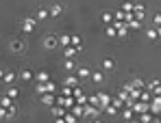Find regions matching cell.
<instances>
[{
	"mask_svg": "<svg viewBox=\"0 0 161 123\" xmlns=\"http://www.w3.org/2000/svg\"><path fill=\"white\" fill-rule=\"evenodd\" d=\"M9 50H11L13 54H26V41H24V39H11Z\"/></svg>",
	"mask_w": 161,
	"mask_h": 123,
	"instance_id": "cell-1",
	"label": "cell"
},
{
	"mask_svg": "<svg viewBox=\"0 0 161 123\" xmlns=\"http://www.w3.org/2000/svg\"><path fill=\"white\" fill-rule=\"evenodd\" d=\"M57 46H59V37H54V35L44 37V48L46 50H57Z\"/></svg>",
	"mask_w": 161,
	"mask_h": 123,
	"instance_id": "cell-2",
	"label": "cell"
},
{
	"mask_svg": "<svg viewBox=\"0 0 161 123\" xmlns=\"http://www.w3.org/2000/svg\"><path fill=\"white\" fill-rule=\"evenodd\" d=\"M20 28H22L24 32H33V30H35V20H31V17H28V20H22V22H20Z\"/></svg>",
	"mask_w": 161,
	"mask_h": 123,
	"instance_id": "cell-3",
	"label": "cell"
},
{
	"mask_svg": "<svg viewBox=\"0 0 161 123\" xmlns=\"http://www.w3.org/2000/svg\"><path fill=\"white\" fill-rule=\"evenodd\" d=\"M63 11H65V7H63V4H53V7L48 9L50 17H59V15H63Z\"/></svg>",
	"mask_w": 161,
	"mask_h": 123,
	"instance_id": "cell-4",
	"label": "cell"
},
{
	"mask_svg": "<svg viewBox=\"0 0 161 123\" xmlns=\"http://www.w3.org/2000/svg\"><path fill=\"white\" fill-rule=\"evenodd\" d=\"M100 67H103V71H113V69H115V58H113V56H109V58H105Z\"/></svg>",
	"mask_w": 161,
	"mask_h": 123,
	"instance_id": "cell-5",
	"label": "cell"
},
{
	"mask_svg": "<svg viewBox=\"0 0 161 123\" xmlns=\"http://www.w3.org/2000/svg\"><path fill=\"white\" fill-rule=\"evenodd\" d=\"M76 78H79V80H87V78H92V71H89V69H87V67H79V69H76Z\"/></svg>",
	"mask_w": 161,
	"mask_h": 123,
	"instance_id": "cell-6",
	"label": "cell"
},
{
	"mask_svg": "<svg viewBox=\"0 0 161 123\" xmlns=\"http://www.w3.org/2000/svg\"><path fill=\"white\" fill-rule=\"evenodd\" d=\"M92 82H94V84L105 82V71H94V74H92Z\"/></svg>",
	"mask_w": 161,
	"mask_h": 123,
	"instance_id": "cell-7",
	"label": "cell"
},
{
	"mask_svg": "<svg viewBox=\"0 0 161 123\" xmlns=\"http://www.w3.org/2000/svg\"><path fill=\"white\" fill-rule=\"evenodd\" d=\"M48 17H50L48 9H37V13H35V20H48Z\"/></svg>",
	"mask_w": 161,
	"mask_h": 123,
	"instance_id": "cell-8",
	"label": "cell"
},
{
	"mask_svg": "<svg viewBox=\"0 0 161 123\" xmlns=\"http://www.w3.org/2000/svg\"><path fill=\"white\" fill-rule=\"evenodd\" d=\"M63 67H65L68 71H74V69H76V61H74V58H65Z\"/></svg>",
	"mask_w": 161,
	"mask_h": 123,
	"instance_id": "cell-9",
	"label": "cell"
},
{
	"mask_svg": "<svg viewBox=\"0 0 161 123\" xmlns=\"http://www.w3.org/2000/svg\"><path fill=\"white\" fill-rule=\"evenodd\" d=\"M2 80H4L7 84H11V82H15V71H7V74H2Z\"/></svg>",
	"mask_w": 161,
	"mask_h": 123,
	"instance_id": "cell-10",
	"label": "cell"
},
{
	"mask_svg": "<svg viewBox=\"0 0 161 123\" xmlns=\"http://www.w3.org/2000/svg\"><path fill=\"white\" fill-rule=\"evenodd\" d=\"M146 35L150 37V41H157V37H159V32L155 28H146Z\"/></svg>",
	"mask_w": 161,
	"mask_h": 123,
	"instance_id": "cell-11",
	"label": "cell"
},
{
	"mask_svg": "<svg viewBox=\"0 0 161 123\" xmlns=\"http://www.w3.org/2000/svg\"><path fill=\"white\" fill-rule=\"evenodd\" d=\"M20 78H22V80H33V71H31V69H24V71L20 74Z\"/></svg>",
	"mask_w": 161,
	"mask_h": 123,
	"instance_id": "cell-12",
	"label": "cell"
},
{
	"mask_svg": "<svg viewBox=\"0 0 161 123\" xmlns=\"http://www.w3.org/2000/svg\"><path fill=\"white\" fill-rule=\"evenodd\" d=\"M105 35H107V37H115V35H118V30H115L113 26H107V28H105Z\"/></svg>",
	"mask_w": 161,
	"mask_h": 123,
	"instance_id": "cell-13",
	"label": "cell"
},
{
	"mask_svg": "<svg viewBox=\"0 0 161 123\" xmlns=\"http://www.w3.org/2000/svg\"><path fill=\"white\" fill-rule=\"evenodd\" d=\"M18 95H20V91H18V89H9V91H7V97H11V99H15Z\"/></svg>",
	"mask_w": 161,
	"mask_h": 123,
	"instance_id": "cell-14",
	"label": "cell"
},
{
	"mask_svg": "<svg viewBox=\"0 0 161 123\" xmlns=\"http://www.w3.org/2000/svg\"><path fill=\"white\" fill-rule=\"evenodd\" d=\"M103 22H111V13H109V11H105V13H103Z\"/></svg>",
	"mask_w": 161,
	"mask_h": 123,
	"instance_id": "cell-15",
	"label": "cell"
},
{
	"mask_svg": "<svg viewBox=\"0 0 161 123\" xmlns=\"http://www.w3.org/2000/svg\"><path fill=\"white\" fill-rule=\"evenodd\" d=\"M37 80H42V82H46V80H48V74H46V71H42V74L37 76Z\"/></svg>",
	"mask_w": 161,
	"mask_h": 123,
	"instance_id": "cell-16",
	"label": "cell"
},
{
	"mask_svg": "<svg viewBox=\"0 0 161 123\" xmlns=\"http://www.w3.org/2000/svg\"><path fill=\"white\" fill-rule=\"evenodd\" d=\"M68 84H79V78H68Z\"/></svg>",
	"mask_w": 161,
	"mask_h": 123,
	"instance_id": "cell-17",
	"label": "cell"
},
{
	"mask_svg": "<svg viewBox=\"0 0 161 123\" xmlns=\"http://www.w3.org/2000/svg\"><path fill=\"white\" fill-rule=\"evenodd\" d=\"M54 123H63V119H61V117H57V119H54Z\"/></svg>",
	"mask_w": 161,
	"mask_h": 123,
	"instance_id": "cell-18",
	"label": "cell"
},
{
	"mask_svg": "<svg viewBox=\"0 0 161 123\" xmlns=\"http://www.w3.org/2000/svg\"><path fill=\"white\" fill-rule=\"evenodd\" d=\"M92 123H103V121H100V119H98V117H94V121H92Z\"/></svg>",
	"mask_w": 161,
	"mask_h": 123,
	"instance_id": "cell-19",
	"label": "cell"
}]
</instances>
